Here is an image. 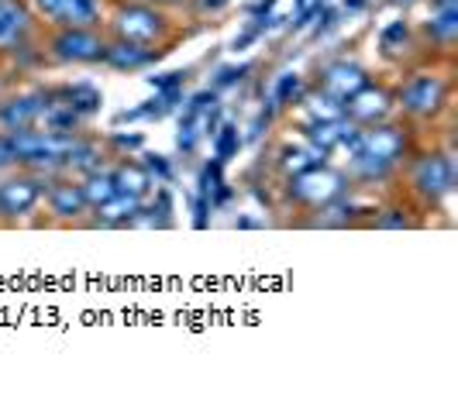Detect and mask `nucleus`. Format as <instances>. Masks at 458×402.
I'll return each instance as SVG.
<instances>
[{"instance_id": "2", "label": "nucleus", "mask_w": 458, "mask_h": 402, "mask_svg": "<svg viewBox=\"0 0 458 402\" xmlns=\"http://www.w3.org/2000/svg\"><path fill=\"white\" fill-rule=\"evenodd\" d=\"M46 182L48 176H38V172H18V176L0 179V217L4 221H18V217H28L42 197H46Z\"/></svg>"}, {"instance_id": "38", "label": "nucleus", "mask_w": 458, "mask_h": 402, "mask_svg": "<svg viewBox=\"0 0 458 402\" xmlns=\"http://www.w3.org/2000/svg\"><path fill=\"white\" fill-rule=\"evenodd\" d=\"M393 4H400V0H393Z\"/></svg>"}, {"instance_id": "10", "label": "nucleus", "mask_w": 458, "mask_h": 402, "mask_svg": "<svg viewBox=\"0 0 458 402\" xmlns=\"http://www.w3.org/2000/svg\"><path fill=\"white\" fill-rule=\"evenodd\" d=\"M35 7L59 28H93L100 21L97 0H35Z\"/></svg>"}, {"instance_id": "35", "label": "nucleus", "mask_w": 458, "mask_h": 402, "mask_svg": "<svg viewBox=\"0 0 458 402\" xmlns=\"http://www.w3.org/2000/svg\"><path fill=\"white\" fill-rule=\"evenodd\" d=\"M359 7H366V0H344V11H359Z\"/></svg>"}, {"instance_id": "5", "label": "nucleus", "mask_w": 458, "mask_h": 402, "mask_svg": "<svg viewBox=\"0 0 458 402\" xmlns=\"http://www.w3.org/2000/svg\"><path fill=\"white\" fill-rule=\"evenodd\" d=\"M111 28H114L117 38L152 45L156 38L165 35V18H162L152 4H124V7H117L114 11Z\"/></svg>"}, {"instance_id": "22", "label": "nucleus", "mask_w": 458, "mask_h": 402, "mask_svg": "<svg viewBox=\"0 0 458 402\" xmlns=\"http://www.w3.org/2000/svg\"><path fill=\"white\" fill-rule=\"evenodd\" d=\"M303 104H307V111H310V121H342L344 117V100L331 96L327 89L307 93Z\"/></svg>"}, {"instance_id": "19", "label": "nucleus", "mask_w": 458, "mask_h": 402, "mask_svg": "<svg viewBox=\"0 0 458 402\" xmlns=\"http://www.w3.org/2000/svg\"><path fill=\"white\" fill-rule=\"evenodd\" d=\"M97 165H100V145L90 141V138H83V134H76L72 148H69L66 155V165H63V176H83V172H90Z\"/></svg>"}, {"instance_id": "16", "label": "nucleus", "mask_w": 458, "mask_h": 402, "mask_svg": "<svg viewBox=\"0 0 458 402\" xmlns=\"http://www.w3.org/2000/svg\"><path fill=\"white\" fill-rule=\"evenodd\" d=\"M31 18L21 0H0V48H14L28 35Z\"/></svg>"}, {"instance_id": "26", "label": "nucleus", "mask_w": 458, "mask_h": 402, "mask_svg": "<svg viewBox=\"0 0 458 402\" xmlns=\"http://www.w3.org/2000/svg\"><path fill=\"white\" fill-rule=\"evenodd\" d=\"M407 38H411V28H407V21H393L390 28H383V48L390 52V55H396L403 45H407Z\"/></svg>"}, {"instance_id": "12", "label": "nucleus", "mask_w": 458, "mask_h": 402, "mask_svg": "<svg viewBox=\"0 0 458 402\" xmlns=\"http://www.w3.org/2000/svg\"><path fill=\"white\" fill-rule=\"evenodd\" d=\"M104 63L117 72H138L159 63V48H148L141 42H128V38H114L104 45Z\"/></svg>"}, {"instance_id": "4", "label": "nucleus", "mask_w": 458, "mask_h": 402, "mask_svg": "<svg viewBox=\"0 0 458 402\" xmlns=\"http://www.w3.org/2000/svg\"><path fill=\"white\" fill-rule=\"evenodd\" d=\"M448 100V80L437 72H413L400 89V107L411 117H435Z\"/></svg>"}, {"instance_id": "24", "label": "nucleus", "mask_w": 458, "mask_h": 402, "mask_svg": "<svg viewBox=\"0 0 458 402\" xmlns=\"http://www.w3.org/2000/svg\"><path fill=\"white\" fill-rule=\"evenodd\" d=\"M307 96V83L297 72H283L273 87V107H286V104H300Z\"/></svg>"}, {"instance_id": "8", "label": "nucleus", "mask_w": 458, "mask_h": 402, "mask_svg": "<svg viewBox=\"0 0 458 402\" xmlns=\"http://www.w3.org/2000/svg\"><path fill=\"white\" fill-rule=\"evenodd\" d=\"M46 203H48V214L59 217V221H80L90 210L87 200H83L80 179H69V176H48Z\"/></svg>"}, {"instance_id": "29", "label": "nucleus", "mask_w": 458, "mask_h": 402, "mask_svg": "<svg viewBox=\"0 0 458 402\" xmlns=\"http://www.w3.org/2000/svg\"><path fill=\"white\" fill-rule=\"evenodd\" d=\"M156 93H169V89H183L186 83V72H162V76H152L148 80Z\"/></svg>"}, {"instance_id": "9", "label": "nucleus", "mask_w": 458, "mask_h": 402, "mask_svg": "<svg viewBox=\"0 0 458 402\" xmlns=\"http://www.w3.org/2000/svg\"><path fill=\"white\" fill-rule=\"evenodd\" d=\"M390 107H393L390 93H386L383 87L366 83L359 93H352V96L344 100V117H348V121H355L359 128H366V124H379V121H386Z\"/></svg>"}, {"instance_id": "15", "label": "nucleus", "mask_w": 458, "mask_h": 402, "mask_svg": "<svg viewBox=\"0 0 458 402\" xmlns=\"http://www.w3.org/2000/svg\"><path fill=\"white\" fill-rule=\"evenodd\" d=\"M111 172H114L117 193H128V197H138V200H145L152 193V186H156L152 176H148V169H145V162L124 158V162H117Z\"/></svg>"}, {"instance_id": "28", "label": "nucleus", "mask_w": 458, "mask_h": 402, "mask_svg": "<svg viewBox=\"0 0 458 402\" xmlns=\"http://www.w3.org/2000/svg\"><path fill=\"white\" fill-rule=\"evenodd\" d=\"M376 227H379V230H403V227H413V221L403 210H383V214L376 217Z\"/></svg>"}, {"instance_id": "25", "label": "nucleus", "mask_w": 458, "mask_h": 402, "mask_svg": "<svg viewBox=\"0 0 458 402\" xmlns=\"http://www.w3.org/2000/svg\"><path fill=\"white\" fill-rule=\"evenodd\" d=\"M214 138V158L225 165V162H231V158L238 155V148H242V134H238V128L231 124V121H225V124H217V131L210 134Z\"/></svg>"}, {"instance_id": "20", "label": "nucleus", "mask_w": 458, "mask_h": 402, "mask_svg": "<svg viewBox=\"0 0 458 402\" xmlns=\"http://www.w3.org/2000/svg\"><path fill=\"white\" fill-rule=\"evenodd\" d=\"M327 162L324 152H318L310 141H300V145H286L283 152H279V169L286 172V176H297L303 169H310V165H321Z\"/></svg>"}, {"instance_id": "37", "label": "nucleus", "mask_w": 458, "mask_h": 402, "mask_svg": "<svg viewBox=\"0 0 458 402\" xmlns=\"http://www.w3.org/2000/svg\"><path fill=\"white\" fill-rule=\"evenodd\" d=\"M0 89H4V80H0Z\"/></svg>"}, {"instance_id": "11", "label": "nucleus", "mask_w": 458, "mask_h": 402, "mask_svg": "<svg viewBox=\"0 0 458 402\" xmlns=\"http://www.w3.org/2000/svg\"><path fill=\"white\" fill-rule=\"evenodd\" d=\"M48 93L35 89V93H21V96H11L7 104H0V128L4 131H21V128H35L38 117L46 111Z\"/></svg>"}, {"instance_id": "6", "label": "nucleus", "mask_w": 458, "mask_h": 402, "mask_svg": "<svg viewBox=\"0 0 458 402\" xmlns=\"http://www.w3.org/2000/svg\"><path fill=\"white\" fill-rule=\"evenodd\" d=\"M348 152H362V155L383 158V162L396 165L400 158L407 155V131L396 128V124H386V121L366 124V128H359L355 141L348 145Z\"/></svg>"}, {"instance_id": "33", "label": "nucleus", "mask_w": 458, "mask_h": 402, "mask_svg": "<svg viewBox=\"0 0 458 402\" xmlns=\"http://www.w3.org/2000/svg\"><path fill=\"white\" fill-rule=\"evenodd\" d=\"M249 69L252 66H228V69H221V72H217V87H228V83H234V80H242V72H249Z\"/></svg>"}, {"instance_id": "36", "label": "nucleus", "mask_w": 458, "mask_h": 402, "mask_svg": "<svg viewBox=\"0 0 458 402\" xmlns=\"http://www.w3.org/2000/svg\"><path fill=\"white\" fill-rule=\"evenodd\" d=\"M152 4H183V0H152Z\"/></svg>"}, {"instance_id": "18", "label": "nucleus", "mask_w": 458, "mask_h": 402, "mask_svg": "<svg viewBox=\"0 0 458 402\" xmlns=\"http://www.w3.org/2000/svg\"><path fill=\"white\" fill-rule=\"evenodd\" d=\"M80 189H83L87 206L93 210V206L107 203L117 193L114 172H111V169H104V165H97V169H90V172H83V176H80Z\"/></svg>"}, {"instance_id": "23", "label": "nucleus", "mask_w": 458, "mask_h": 402, "mask_svg": "<svg viewBox=\"0 0 458 402\" xmlns=\"http://www.w3.org/2000/svg\"><path fill=\"white\" fill-rule=\"evenodd\" d=\"M396 165L390 162H383V158H372V155H362V152H352V176L362 179V182H383V179L390 176Z\"/></svg>"}, {"instance_id": "3", "label": "nucleus", "mask_w": 458, "mask_h": 402, "mask_svg": "<svg viewBox=\"0 0 458 402\" xmlns=\"http://www.w3.org/2000/svg\"><path fill=\"white\" fill-rule=\"evenodd\" d=\"M411 182H413V193L424 197L428 203L445 200L455 189V162L445 155V152L417 158L411 169Z\"/></svg>"}, {"instance_id": "34", "label": "nucleus", "mask_w": 458, "mask_h": 402, "mask_svg": "<svg viewBox=\"0 0 458 402\" xmlns=\"http://www.w3.org/2000/svg\"><path fill=\"white\" fill-rule=\"evenodd\" d=\"M114 145H121V148H141V134H114Z\"/></svg>"}, {"instance_id": "27", "label": "nucleus", "mask_w": 458, "mask_h": 402, "mask_svg": "<svg viewBox=\"0 0 458 402\" xmlns=\"http://www.w3.org/2000/svg\"><path fill=\"white\" fill-rule=\"evenodd\" d=\"M200 138H204V134H200V128H197V121H193V117L186 113L183 121H180V134H176V145H180L183 152H193Z\"/></svg>"}, {"instance_id": "1", "label": "nucleus", "mask_w": 458, "mask_h": 402, "mask_svg": "<svg viewBox=\"0 0 458 402\" xmlns=\"http://www.w3.org/2000/svg\"><path fill=\"white\" fill-rule=\"evenodd\" d=\"M344 193H348V176L331 169L327 162L290 176V200L303 203L310 210H321V206H327V203L344 197Z\"/></svg>"}, {"instance_id": "17", "label": "nucleus", "mask_w": 458, "mask_h": 402, "mask_svg": "<svg viewBox=\"0 0 458 402\" xmlns=\"http://www.w3.org/2000/svg\"><path fill=\"white\" fill-rule=\"evenodd\" d=\"M48 96L59 100V104H66L69 111H76L80 117H90V113H97L100 104H104L100 89L90 87V83H72V87H63L59 93H48Z\"/></svg>"}, {"instance_id": "21", "label": "nucleus", "mask_w": 458, "mask_h": 402, "mask_svg": "<svg viewBox=\"0 0 458 402\" xmlns=\"http://www.w3.org/2000/svg\"><path fill=\"white\" fill-rule=\"evenodd\" d=\"M428 35L435 38L437 45H452L458 38V4L455 0H441L437 11L428 21Z\"/></svg>"}, {"instance_id": "13", "label": "nucleus", "mask_w": 458, "mask_h": 402, "mask_svg": "<svg viewBox=\"0 0 458 402\" xmlns=\"http://www.w3.org/2000/svg\"><path fill=\"white\" fill-rule=\"evenodd\" d=\"M366 83L369 72L359 63H348V59H335V63H327L321 69V89H327L338 100H348L352 93H359Z\"/></svg>"}, {"instance_id": "14", "label": "nucleus", "mask_w": 458, "mask_h": 402, "mask_svg": "<svg viewBox=\"0 0 458 402\" xmlns=\"http://www.w3.org/2000/svg\"><path fill=\"white\" fill-rule=\"evenodd\" d=\"M145 200L128 197V193H114L107 203L93 206V227H131L141 214Z\"/></svg>"}, {"instance_id": "32", "label": "nucleus", "mask_w": 458, "mask_h": 402, "mask_svg": "<svg viewBox=\"0 0 458 402\" xmlns=\"http://www.w3.org/2000/svg\"><path fill=\"white\" fill-rule=\"evenodd\" d=\"M324 7V0H297V11H300V24H307L310 18H318V11Z\"/></svg>"}, {"instance_id": "30", "label": "nucleus", "mask_w": 458, "mask_h": 402, "mask_svg": "<svg viewBox=\"0 0 458 402\" xmlns=\"http://www.w3.org/2000/svg\"><path fill=\"white\" fill-rule=\"evenodd\" d=\"M145 169H148V176L156 179V186H159V182H169V179H173V165H169V162H165L162 155H148Z\"/></svg>"}, {"instance_id": "7", "label": "nucleus", "mask_w": 458, "mask_h": 402, "mask_svg": "<svg viewBox=\"0 0 458 402\" xmlns=\"http://www.w3.org/2000/svg\"><path fill=\"white\" fill-rule=\"evenodd\" d=\"M104 45L107 42L93 28H59L52 38V55L72 66H93L104 63Z\"/></svg>"}, {"instance_id": "31", "label": "nucleus", "mask_w": 458, "mask_h": 402, "mask_svg": "<svg viewBox=\"0 0 458 402\" xmlns=\"http://www.w3.org/2000/svg\"><path fill=\"white\" fill-rule=\"evenodd\" d=\"M231 0H190V7L197 11V14H217V11H225Z\"/></svg>"}]
</instances>
